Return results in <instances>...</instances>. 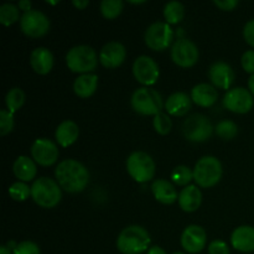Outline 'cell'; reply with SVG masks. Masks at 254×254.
<instances>
[{
	"label": "cell",
	"mask_w": 254,
	"mask_h": 254,
	"mask_svg": "<svg viewBox=\"0 0 254 254\" xmlns=\"http://www.w3.org/2000/svg\"><path fill=\"white\" fill-rule=\"evenodd\" d=\"M55 176L61 189L69 193L82 192L89 183L87 168L74 159L62 160L55 170Z\"/></svg>",
	"instance_id": "1"
},
{
	"label": "cell",
	"mask_w": 254,
	"mask_h": 254,
	"mask_svg": "<svg viewBox=\"0 0 254 254\" xmlns=\"http://www.w3.org/2000/svg\"><path fill=\"white\" fill-rule=\"evenodd\" d=\"M151 240L149 232L141 226H128L119 233L117 248L123 254H140L149 248Z\"/></svg>",
	"instance_id": "2"
},
{
	"label": "cell",
	"mask_w": 254,
	"mask_h": 254,
	"mask_svg": "<svg viewBox=\"0 0 254 254\" xmlns=\"http://www.w3.org/2000/svg\"><path fill=\"white\" fill-rule=\"evenodd\" d=\"M31 197L42 208H54L62 198L61 186L50 178H40L31 186Z\"/></svg>",
	"instance_id": "3"
},
{
	"label": "cell",
	"mask_w": 254,
	"mask_h": 254,
	"mask_svg": "<svg viewBox=\"0 0 254 254\" xmlns=\"http://www.w3.org/2000/svg\"><path fill=\"white\" fill-rule=\"evenodd\" d=\"M66 64L74 73H91L98 64V56L93 47L78 45L67 52Z\"/></svg>",
	"instance_id": "4"
},
{
	"label": "cell",
	"mask_w": 254,
	"mask_h": 254,
	"mask_svg": "<svg viewBox=\"0 0 254 254\" xmlns=\"http://www.w3.org/2000/svg\"><path fill=\"white\" fill-rule=\"evenodd\" d=\"M222 173V164L217 158L203 156L193 168V180L200 188L210 189L220 183Z\"/></svg>",
	"instance_id": "5"
},
{
	"label": "cell",
	"mask_w": 254,
	"mask_h": 254,
	"mask_svg": "<svg viewBox=\"0 0 254 254\" xmlns=\"http://www.w3.org/2000/svg\"><path fill=\"white\" fill-rule=\"evenodd\" d=\"M130 104L136 113L141 116H154L161 113L163 99L158 91L149 87H141L131 94Z\"/></svg>",
	"instance_id": "6"
},
{
	"label": "cell",
	"mask_w": 254,
	"mask_h": 254,
	"mask_svg": "<svg viewBox=\"0 0 254 254\" xmlns=\"http://www.w3.org/2000/svg\"><path fill=\"white\" fill-rule=\"evenodd\" d=\"M127 171L136 183H148L155 175V163L149 154L134 151L127 159Z\"/></svg>",
	"instance_id": "7"
},
{
	"label": "cell",
	"mask_w": 254,
	"mask_h": 254,
	"mask_svg": "<svg viewBox=\"0 0 254 254\" xmlns=\"http://www.w3.org/2000/svg\"><path fill=\"white\" fill-rule=\"evenodd\" d=\"M183 133L189 141L202 143L211 138L213 133V127L207 117L196 113L184 122Z\"/></svg>",
	"instance_id": "8"
},
{
	"label": "cell",
	"mask_w": 254,
	"mask_h": 254,
	"mask_svg": "<svg viewBox=\"0 0 254 254\" xmlns=\"http://www.w3.org/2000/svg\"><path fill=\"white\" fill-rule=\"evenodd\" d=\"M174 39V31L168 22L158 21L151 24L146 29L145 40L146 46L153 51H164L171 45Z\"/></svg>",
	"instance_id": "9"
},
{
	"label": "cell",
	"mask_w": 254,
	"mask_h": 254,
	"mask_svg": "<svg viewBox=\"0 0 254 254\" xmlns=\"http://www.w3.org/2000/svg\"><path fill=\"white\" fill-rule=\"evenodd\" d=\"M20 29L27 37L39 39L49 32L50 20L40 10H30L22 14L20 19Z\"/></svg>",
	"instance_id": "10"
},
{
	"label": "cell",
	"mask_w": 254,
	"mask_h": 254,
	"mask_svg": "<svg viewBox=\"0 0 254 254\" xmlns=\"http://www.w3.org/2000/svg\"><path fill=\"white\" fill-rule=\"evenodd\" d=\"M198 49L191 40L179 39L171 47V60L183 68L195 66L198 61Z\"/></svg>",
	"instance_id": "11"
},
{
	"label": "cell",
	"mask_w": 254,
	"mask_h": 254,
	"mask_svg": "<svg viewBox=\"0 0 254 254\" xmlns=\"http://www.w3.org/2000/svg\"><path fill=\"white\" fill-rule=\"evenodd\" d=\"M226 109L237 114H246L253 108L254 99L252 93L243 87L230 89L222 99Z\"/></svg>",
	"instance_id": "12"
},
{
	"label": "cell",
	"mask_w": 254,
	"mask_h": 254,
	"mask_svg": "<svg viewBox=\"0 0 254 254\" xmlns=\"http://www.w3.org/2000/svg\"><path fill=\"white\" fill-rule=\"evenodd\" d=\"M133 74L139 83L149 87L156 83L160 76V71L158 64L151 57L143 55L134 61Z\"/></svg>",
	"instance_id": "13"
},
{
	"label": "cell",
	"mask_w": 254,
	"mask_h": 254,
	"mask_svg": "<svg viewBox=\"0 0 254 254\" xmlns=\"http://www.w3.org/2000/svg\"><path fill=\"white\" fill-rule=\"evenodd\" d=\"M31 156L41 166H51L59 159V148L47 138H39L32 143Z\"/></svg>",
	"instance_id": "14"
},
{
	"label": "cell",
	"mask_w": 254,
	"mask_h": 254,
	"mask_svg": "<svg viewBox=\"0 0 254 254\" xmlns=\"http://www.w3.org/2000/svg\"><path fill=\"white\" fill-rule=\"evenodd\" d=\"M207 243V235L201 226L190 225L181 235V246L188 253H200Z\"/></svg>",
	"instance_id": "15"
},
{
	"label": "cell",
	"mask_w": 254,
	"mask_h": 254,
	"mask_svg": "<svg viewBox=\"0 0 254 254\" xmlns=\"http://www.w3.org/2000/svg\"><path fill=\"white\" fill-rule=\"evenodd\" d=\"M127 57V50L121 42L112 41L104 45L99 52V62L103 67L109 69L117 68L124 62Z\"/></svg>",
	"instance_id": "16"
},
{
	"label": "cell",
	"mask_w": 254,
	"mask_h": 254,
	"mask_svg": "<svg viewBox=\"0 0 254 254\" xmlns=\"http://www.w3.org/2000/svg\"><path fill=\"white\" fill-rule=\"evenodd\" d=\"M208 78L216 88L230 89L235 82V72L228 64L217 61L208 69Z\"/></svg>",
	"instance_id": "17"
},
{
	"label": "cell",
	"mask_w": 254,
	"mask_h": 254,
	"mask_svg": "<svg viewBox=\"0 0 254 254\" xmlns=\"http://www.w3.org/2000/svg\"><path fill=\"white\" fill-rule=\"evenodd\" d=\"M231 243L240 252H254V228L251 226L237 227L231 235Z\"/></svg>",
	"instance_id": "18"
},
{
	"label": "cell",
	"mask_w": 254,
	"mask_h": 254,
	"mask_svg": "<svg viewBox=\"0 0 254 254\" xmlns=\"http://www.w3.org/2000/svg\"><path fill=\"white\" fill-rule=\"evenodd\" d=\"M191 99L197 106L208 108L217 102L218 92L212 84L198 83L191 89Z\"/></svg>",
	"instance_id": "19"
},
{
	"label": "cell",
	"mask_w": 254,
	"mask_h": 254,
	"mask_svg": "<svg viewBox=\"0 0 254 254\" xmlns=\"http://www.w3.org/2000/svg\"><path fill=\"white\" fill-rule=\"evenodd\" d=\"M30 64L36 73H50L54 67V55L46 47H37L30 55Z\"/></svg>",
	"instance_id": "20"
},
{
	"label": "cell",
	"mask_w": 254,
	"mask_h": 254,
	"mask_svg": "<svg viewBox=\"0 0 254 254\" xmlns=\"http://www.w3.org/2000/svg\"><path fill=\"white\" fill-rule=\"evenodd\" d=\"M151 192L155 200L163 205H173L176 200H179L175 186L164 179H158L151 184Z\"/></svg>",
	"instance_id": "21"
},
{
	"label": "cell",
	"mask_w": 254,
	"mask_h": 254,
	"mask_svg": "<svg viewBox=\"0 0 254 254\" xmlns=\"http://www.w3.org/2000/svg\"><path fill=\"white\" fill-rule=\"evenodd\" d=\"M202 202V193L196 185H189L179 193V206L185 212H195Z\"/></svg>",
	"instance_id": "22"
},
{
	"label": "cell",
	"mask_w": 254,
	"mask_h": 254,
	"mask_svg": "<svg viewBox=\"0 0 254 254\" xmlns=\"http://www.w3.org/2000/svg\"><path fill=\"white\" fill-rule=\"evenodd\" d=\"M192 99L184 92H175L165 102V109L170 116L184 117L189 113Z\"/></svg>",
	"instance_id": "23"
},
{
	"label": "cell",
	"mask_w": 254,
	"mask_h": 254,
	"mask_svg": "<svg viewBox=\"0 0 254 254\" xmlns=\"http://www.w3.org/2000/svg\"><path fill=\"white\" fill-rule=\"evenodd\" d=\"M78 135L79 128L73 121H64L62 123H60L56 129V133H55L56 141L62 148L71 146L78 139Z\"/></svg>",
	"instance_id": "24"
},
{
	"label": "cell",
	"mask_w": 254,
	"mask_h": 254,
	"mask_svg": "<svg viewBox=\"0 0 254 254\" xmlns=\"http://www.w3.org/2000/svg\"><path fill=\"white\" fill-rule=\"evenodd\" d=\"M98 87V76L94 73L79 74L73 83V91L79 98H89Z\"/></svg>",
	"instance_id": "25"
},
{
	"label": "cell",
	"mask_w": 254,
	"mask_h": 254,
	"mask_svg": "<svg viewBox=\"0 0 254 254\" xmlns=\"http://www.w3.org/2000/svg\"><path fill=\"white\" fill-rule=\"evenodd\" d=\"M12 171H14V175L20 181L27 183V181L34 180L35 176H36L37 169L32 159H30L29 156L21 155L15 160L14 165H12Z\"/></svg>",
	"instance_id": "26"
},
{
	"label": "cell",
	"mask_w": 254,
	"mask_h": 254,
	"mask_svg": "<svg viewBox=\"0 0 254 254\" xmlns=\"http://www.w3.org/2000/svg\"><path fill=\"white\" fill-rule=\"evenodd\" d=\"M185 16V7L180 1H169L164 6V17L169 25H175L183 21Z\"/></svg>",
	"instance_id": "27"
},
{
	"label": "cell",
	"mask_w": 254,
	"mask_h": 254,
	"mask_svg": "<svg viewBox=\"0 0 254 254\" xmlns=\"http://www.w3.org/2000/svg\"><path fill=\"white\" fill-rule=\"evenodd\" d=\"M25 103V93L21 88L19 87H14L10 89L5 97V104H6V109L11 112L12 114L16 111H19Z\"/></svg>",
	"instance_id": "28"
},
{
	"label": "cell",
	"mask_w": 254,
	"mask_h": 254,
	"mask_svg": "<svg viewBox=\"0 0 254 254\" xmlns=\"http://www.w3.org/2000/svg\"><path fill=\"white\" fill-rule=\"evenodd\" d=\"M124 7V2L122 0H103L99 4L103 17L108 20H113L122 14Z\"/></svg>",
	"instance_id": "29"
},
{
	"label": "cell",
	"mask_w": 254,
	"mask_h": 254,
	"mask_svg": "<svg viewBox=\"0 0 254 254\" xmlns=\"http://www.w3.org/2000/svg\"><path fill=\"white\" fill-rule=\"evenodd\" d=\"M20 17V10L16 5L14 4H6L0 6V22L4 26H10V25L15 24Z\"/></svg>",
	"instance_id": "30"
},
{
	"label": "cell",
	"mask_w": 254,
	"mask_h": 254,
	"mask_svg": "<svg viewBox=\"0 0 254 254\" xmlns=\"http://www.w3.org/2000/svg\"><path fill=\"white\" fill-rule=\"evenodd\" d=\"M171 180L178 186H189L191 180H193V170L185 165H179L171 173Z\"/></svg>",
	"instance_id": "31"
},
{
	"label": "cell",
	"mask_w": 254,
	"mask_h": 254,
	"mask_svg": "<svg viewBox=\"0 0 254 254\" xmlns=\"http://www.w3.org/2000/svg\"><path fill=\"white\" fill-rule=\"evenodd\" d=\"M216 134L223 140H232L238 134V127L232 121H222L216 126Z\"/></svg>",
	"instance_id": "32"
},
{
	"label": "cell",
	"mask_w": 254,
	"mask_h": 254,
	"mask_svg": "<svg viewBox=\"0 0 254 254\" xmlns=\"http://www.w3.org/2000/svg\"><path fill=\"white\" fill-rule=\"evenodd\" d=\"M153 126L154 129L158 134L160 135H166L171 131V128H173V122H171L170 117L168 116L166 113H159L154 117L153 121Z\"/></svg>",
	"instance_id": "33"
},
{
	"label": "cell",
	"mask_w": 254,
	"mask_h": 254,
	"mask_svg": "<svg viewBox=\"0 0 254 254\" xmlns=\"http://www.w3.org/2000/svg\"><path fill=\"white\" fill-rule=\"evenodd\" d=\"M9 195L11 196L12 200L22 202V201H25L31 195V188H29L26 183L17 181V183L12 184L9 188Z\"/></svg>",
	"instance_id": "34"
},
{
	"label": "cell",
	"mask_w": 254,
	"mask_h": 254,
	"mask_svg": "<svg viewBox=\"0 0 254 254\" xmlns=\"http://www.w3.org/2000/svg\"><path fill=\"white\" fill-rule=\"evenodd\" d=\"M14 126V114L7 109H1L0 111V135L4 136L11 133Z\"/></svg>",
	"instance_id": "35"
},
{
	"label": "cell",
	"mask_w": 254,
	"mask_h": 254,
	"mask_svg": "<svg viewBox=\"0 0 254 254\" xmlns=\"http://www.w3.org/2000/svg\"><path fill=\"white\" fill-rule=\"evenodd\" d=\"M12 254H41L40 247L31 241H24L17 243L16 248L12 251Z\"/></svg>",
	"instance_id": "36"
},
{
	"label": "cell",
	"mask_w": 254,
	"mask_h": 254,
	"mask_svg": "<svg viewBox=\"0 0 254 254\" xmlns=\"http://www.w3.org/2000/svg\"><path fill=\"white\" fill-rule=\"evenodd\" d=\"M208 254H230V248L226 242L216 240L208 245Z\"/></svg>",
	"instance_id": "37"
},
{
	"label": "cell",
	"mask_w": 254,
	"mask_h": 254,
	"mask_svg": "<svg viewBox=\"0 0 254 254\" xmlns=\"http://www.w3.org/2000/svg\"><path fill=\"white\" fill-rule=\"evenodd\" d=\"M241 64L246 72L254 74V50H248L247 52L243 54Z\"/></svg>",
	"instance_id": "38"
},
{
	"label": "cell",
	"mask_w": 254,
	"mask_h": 254,
	"mask_svg": "<svg viewBox=\"0 0 254 254\" xmlns=\"http://www.w3.org/2000/svg\"><path fill=\"white\" fill-rule=\"evenodd\" d=\"M243 36H245L246 42H247L250 46L254 47V19L250 20V21L245 25Z\"/></svg>",
	"instance_id": "39"
},
{
	"label": "cell",
	"mask_w": 254,
	"mask_h": 254,
	"mask_svg": "<svg viewBox=\"0 0 254 254\" xmlns=\"http://www.w3.org/2000/svg\"><path fill=\"white\" fill-rule=\"evenodd\" d=\"M213 4L223 11H232L238 5V1L237 0H215Z\"/></svg>",
	"instance_id": "40"
},
{
	"label": "cell",
	"mask_w": 254,
	"mask_h": 254,
	"mask_svg": "<svg viewBox=\"0 0 254 254\" xmlns=\"http://www.w3.org/2000/svg\"><path fill=\"white\" fill-rule=\"evenodd\" d=\"M31 6H32V4L30 0H21V1L17 2V7H19L20 10H22L24 12H27V11H30V10H32Z\"/></svg>",
	"instance_id": "41"
},
{
	"label": "cell",
	"mask_w": 254,
	"mask_h": 254,
	"mask_svg": "<svg viewBox=\"0 0 254 254\" xmlns=\"http://www.w3.org/2000/svg\"><path fill=\"white\" fill-rule=\"evenodd\" d=\"M72 4H73L74 6L77 7V9L83 10V9H86L87 6H88L89 1H88V0H73V1H72Z\"/></svg>",
	"instance_id": "42"
},
{
	"label": "cell",
	"mask_w": 254,
	"mask_h": 254,
	"mask_svg": "<svg viewBox=\"0 0 254 254\" xmlns=\"http://www.w3.org/2000/svg\"><path fill=\"white\" fill-rule=\"evenodd\" d=\"M146 254H166V252L163 250V248L159 247V246H154V247H151L150 250L148 251V253Z\"/></svg>",
	"instance_id": "43"
},
{
	"label": "cell",
	"mask_w": 254,
	"mask_h": 254,
	"mask_svg": "<svg viewBox=\"0 0 254 254\" xmlns=\"http://www.w3.org/2000/svg\"><path fill=\"white\" fill-rule=\"evenodd\" d=\"M248 88H250V92L254 96V74H252L251 78L248 79Z\"/></svg>",
	"instance_id": "44"
},
{
	"label": "cell",
	"mask_w": 254,
	"mask_h": 254,
	"mask_svg": "<svg viewBox=\"0 0 254 254\" xmlns=\"http://www.w3.org/2000/svg\"><path fill=\"white\" fill-rule=\"evenodd\" d=\"M0 254H12V251L7 246H1L0 247Z\"/></svg>",
	"instance_id": "45"
},
{
	"label": "cell",
	"mask_w": 254,
	"mask_h": 254,
	"mask_svg": "<svg viewBox=\"0 0 254 254\" xmlns=\"http://www.w3.org/2000/svg\"><path fill=\"white\" fill-rule=\"evenodd\" d=\"M129 2H131V4H144L145 1H129Z\"/></svg>",
	"instance_id": "46"
},
{
	"label": "cell",
	"mask_w": 254,
	"mask_h": 254,
	"mask_svg": "<svg viewBox=\"0 0 254 254\" xmlns=\"http://www.w3.org/2000/svg\"><path fill=\"white\" fill-rule=\"evenodd\" d=\"M47 4H51V5H56L57 1H46Z\"/></svg>",
	"instance_id": "47"
},
{
	"label": "cell",
	"mask_w": 254,
	"mask_h": 254,
	"mask_svg": "<svg viewBox=\"0 0 254 254\" xmlns=\"http://www.w3.org/2000/svg\"><path fill=\"white\" fill-rule=\"evenodd\" d=\"M174 254H185V253H183V252H175Z\"/></svg>",
	"instance_id": "48"
}]
</instances>
